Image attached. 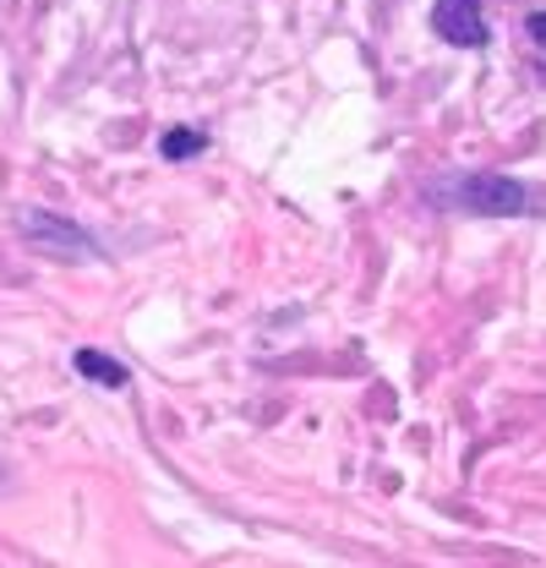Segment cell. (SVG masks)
<instances>
[{"label": "cell", "instance_id": "obj_1", "mask_svg": "<svg viewBox=\"0 0 546 568\" xmlns=\"http://www.w3.org/2000/svg\"><path fill=\"white\" fill-rule=\"evenodd\" d=\"M432 203L437 209L486 213V219H519V213L546 209L530 186H519L508 175H443V181H432Z\"/></svg>", "mask_w": 546, "mask_h": 568}, {"label": "cell", "instance_id": "obj_2", "mask_svg": "<svg viewBox=\"0 0 546 568\" xmlns=\"http://www.w3.org/2000/svg\"><path fill=\"white\" fill-rule=\"evenodd\" d=\"M17 230H22L28 246H39V252H50V257H67V263H93V257H99V246H93L77 224H67V219H55V213H44V209H28L17 219Z\"/></svg>", "mask_w": 546, "mask_h": 568}, {"label": "cell", "instance_id": "obj_3", "mask_svg": "<svg viewBox=\"0 0 546 568\" xmlns=\"http://www.w3.org/2000/svg\"><path fill=\"white\" fill-rule=\"evenodd\" d=\"M432 28H437V39L465 44V50L486 44V17H481V0H437V6H432Z\"/></svg>", "mask_w": 546, "mask_h": 568}, {"label": "cell", "instance_id": "obj_4", "mask_svg": "<svg viewBox=\"0 0 546 568\" xmlns=\"http://www.w3.org/2000/svg\"><path fill=\"white\" fill-rule=\"evenodd\" d=\"M77 372L88 383H99V388H127L132 383V372L121 361H110V355H99V351H77Z\"/></svg>", "mask_w": 546, "mask_h": 568}, {"label": "cell", "instance_id": "obj_5", "mask_svg": "<svg viewBox=\"0 0 546 568\" xmlns=\"http://www.w3.org/2000/svg\"><path fill=\"white\" fill-rule=\"evenodd\" d=\"M198 148H203V132H192V126H170L164 142H159V153H164V159H192Z\"/></svg>", "mask_w": 546, "mask_h": 568}, {"label": "cell", "instance_id": "obj_6", "mask_svg": "<svg viewBox=\"0 0 546 568\" xmlns=\"http://www.w3.org/2000/svg\"><path fill=\"white\" fill-rule=\"evenodd\" d=\"M525 28H530V39L546 50V11H530V22H525Z\"/></svg>", "mask_w": 546, "mask_h": 568}, {"label": "cell", "instance_id": "obj_7", "mask_svg": "<svg viewBox=\"0 0 546 568\" xmlns=\"http://www.w3.org/2000/svg\"><path fill=\"white\" fill-rule=\"evenodd\" d=\"M542 82H546V71H542Z\"/></svg>", "mask_w": 546, "mask_h": 568}]
</instances>
